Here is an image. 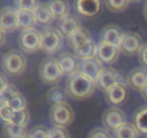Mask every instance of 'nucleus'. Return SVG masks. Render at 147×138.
Listing matches in <instances>:
<instances>
[{"label": "nucleus", "instance_id": "obj_8", "mask_svg": "<svg viewBox=\"0 0 147 138\" xmlns=\"http://www.w3.org/2000/svg\"><path fill=\"white\" fill-rule=\"evenodd\" d=\"M101 121L105 129L108 131L114 132L118 128L126 123V116L121 109L113 106L103 112Z\"/></svg>", "mask_w": 147, "mask_h": 138}, {"label": "nucleus", "instance_id": "obj_16", "mask_svg": "<svg viewBox=\"0 0 147 138\" xmlns=\"http://www.w3.org/2000/svg\"><path fill=\"white\" fill-rule=\"evenodd\" d=\"M147 82V70L144 67L132 69L126 77V83L132 89L141 91Z\"/></svg>", "mask_w": 147, "mask_h": 138}, {"label": "nucleus", "instance_id": "obj_33", "mask_svg": "<svg viewBox=\"0 0 147 138\" xmlns=\"http://www.w3.org/2000/svg\"><path fill=\"white\" fill-rule=\"evenodd\" d=\"M49 130L43 125H36L27 134L30 138H49Z\"/></svg>", "mask_w": 147, "mask_h": 138}, {"label": "nucleus", "instance_id": "obj_9", "mask_svg": "<svg viewBox=\"0 0 147 138\" xmlns=\"http://www.w3.org/2000/svg\"><path fill=\"white\" fill-rule=\"evenodd\" d=\"M143 45V40L139 33L129 31L124 32L119 47L123 54L134 55L139 53Z\"/></svg>", "mask_w": 147, "mask_h": 138}, {"label": "nucleus", "instance_id": "obj_28", "mask_svg": "<svg viewBox=\"0 0 147 138\" xmlns=\"http://www.w3.org/2000/svg\"><path fill=\"white\" fill-rule=\"evenodd\" d=\"M18 89L12 84H8L5 88L0 90V104H8L14 96L19 93Z\"/></svg>", "mask_w": 147, "mask_h": 138}, {"label": "nucleus", "instance_id": "obj_35", "mask_svg": "<svg viewBox=\"0 0 147 138\" xmlns=\"http://www.w3.org/2000/svg\"><path fill=\"white\" fill-rule=\"evenodd\" d=\"M49 138H70V134L65 127L55 126L49 130Z\"/></svg>", "mask_w": 147, "mask_h": 138}, {"label": "nucleus", "instance_id": "obj_21", "mask_svg": "<svg viewBox=\"0 0 147 138\" xmlns=\"http://www.w3.org/2000/svg\"><path fill=\"white\" fill-rule=\"evenodd\" d=\"M132 124L139 134L147 135V105L140 106L135 111Z\"/></svg>", "mask_w": 147, "mask_h": 138}, {"label": "nucleus", "instance_id": "obj_39", "mask_svg": "<svg viewBox=\"0 0 147 138\" xmlns=\"http://www.w3.org/2000/svg\"><path fill=\"white\" fill-rule=\"evenodd\" d=\"M141 94H142V96L144 98V99L147 101V82L146 83V84L144 85L142 89L140 91Z\"/></svg>", "mask_w": 147, "mask_h": 138}, {"label": "nucleus", "instance_id": "obj_12", "mask_svg": "<svg viewBox=\"0 0 147 138\" xmlns=\"http://www.w3.org/2000/svg\"><path fill=\"white\" fill-rule=\"evenodd\" d=\"M102 63L96 57L80 60L78 71L90 80L96 82L103 70Z\"/></svg>", "mask_w": 147, "mask_h": 138}, {"label": "nucleus", "instance_id": "obj_25", "mask_svg": "<svg viewBox=\"0 0 147 138\" xmlns=\"http://www.w3.org/2000/svg\"><path fill=\"white\" fill-rule=\"evenodd\" d=\"M96 45L93 40H90L83 45L74 50L75 55L80 60H86L96 57Z\"/></svg>", "mask_w": 147, "mask_h": 138}, {"label": "nucleus", "instance_id": "obj_5", "mask_svg": "<svg viewBox=\"0 0 147 138\" xmlns=\"http://www.w3.org/2000/svg\"><path fill=\"white\" fill-rule=\"evenodd\" d=\"M18 44L25 53H36L41 49L42 32L35 28L22 30L19 35Z\"/></svg>", "mask_w": 147, "mask_h": 138}, {"label": "nucleus", "instance_id": "obj_30", "mask_svg": "<svg viewBox=\"0 0 147 138\" xmlns=\"http://www.w3.org/2000/svg\"><path fill=\"white\" fill-rule=\"evenodd\" d=\"M30 112L27 109L16 111L14 113V116H13L11 123H14L19 126H26L30 122Z\"/></svg>", "mask_w": 147, "mask_h": 138}, {"label": "nucleus", "instance_id": "obj_11", "mask_svg": "<svg viewBox=\"0 0 147 138\" xmlns=\"http://www.w3.org/2000/svg\"><path fill=\"white\" fill-rule=\"evenodd\" d=\"M0 29L10 32L18 29V10L15 7L6 6L0 11Z\"/></svg>", "mask_w": 147, "mask_h": 138}, {"label": "nucleus", "instance_id": "obj_13", "mask_svg": "<svg viewBox=\"0 0 147 138\" xmlns=\"http://www.w3.org/2000/svg\"><path fill=\"white\" fill-rule=\"evenodd\" d=\"M123 31L121 27L116 24H109L102 28L100 32V42L119 46L123 37Z\"/></svg>", "mask_w": 147, "mask_h": 138}, {"label": "nucleus", "instance_id": "obj_15", "mask_svg": "<svg viewBox=\"0 0 147 138\" xmlns=\"http://www.w3.org/2000/svg\"><path fill=\"white\" fill-rule=\"evenodd\" d=\"M81 27V21L74 14H69L57 20V30L67 38Z\"/></svg>", "mask_w": 147, "mask_h": 138}, {"label": "nucleus", "instance_id": "obj_29", "mask_svg": "<svg viewBox=\"0 0 147 138\" xmlns=\"http://www.w3.org/2000/svg\"><path fill=\"white\" fill-rule=\"evenodd\" d=\"M40 2L37 0H16L14 1L15 8L18 11L34 12Z\"/></svg>", "mask_w": 147, "mask_h": 138}, {"label": "nucleus", "instance_id": "obj_14", "mask_svg": "<svg viewBox=\"0 0 147 138\" xmlns=\"http://www.w3.org/2000/svg\"><path fill=\"white\" fill-rule=\"evenodd\" d=\"M78 60L76 55L67 51L59 55L57 60L63 76H69L78 71L80 63Z\"/></svg>", "mask_w": 147, "mask_h": 138}, {"label": "nucleus", "instance_id": "obj_23", "mask_svg": "<svg viewBox=\"0 0 147 138\" xmlns=\"http://www.w3.org/2000/svg\"><path fill=\"white\" fill-rule=\"evenodd\" d=\"M47 4L55 19L60 20L70 14V4L68 1L65 0L50 1H47Z\"/></svg>", "mask_w": 147, "mask_h": 138}, {"label": "nucleus", "instance_id": "obj_36", "mask_svg": "<svg viewBox=\"0 0 147 138\" xmlns=\"http://www.w3.org/2000/svg\"><path fill=\"white\" fill-rule=\"evenodd\" d=\"M87 138H111V135L105 128L96 127L90 131Z\"/></svg>", "mask_w": 147, "mask_h": 138}, {"label": "nucleus", "instance_id": "obj_27", "mask_svg": "<svg viewBox=\"0 0 147 138\" xmlns=\"http://www.w3.org/2000/svg\"><path fill=\"white\" fill-rule=\"evenodd\" d=\"M139 133L133 124L126 122L113 132V138H139Z\"/></svg>", "mask_w": 147, "mask_h": 138}, {"label": "nucleus", "instance_id": "obj_6", "mask_svg": "<svg viewBox=\"0 0 147 138\" xmlns=\"http://www.w3.org/2000/svg\"><path fill=\"white\" fill-rule=\"evenodd\" d=\"M63 42V35L57 29L47 27L42 32L40 50L45 54H55L61 48Z\"/></svg>", "mask_w": 147, "mask_h": 138}, {"label": "nucleus", "instance_id": "obj_18", "mask_svg": "<svg viewBox=\"0 0 147 138\" xmlns=\"http://www.w3.org/2000/svg\"><path fill=\"white\" fill-rule=\"evenodd\" d=\"M74 8L80 15L92 17L100 11V1L98 0H79L74 2Z\"/></svg>", "mask_w": 147, "mask_h": 138}, {"label": "nucleus", "instance_id": "obj_19", "mask_svg": "<svg viewBox=\"0 0 147 138\" xmlns=\"http://www.w3.org/2000/svg\"><path fill=\"white\" fill-rule=\"evenodd\" d=\"M67 43L73 50L93 40L90 32L88 29L82 27L67 37Z\"/></svg>", "mask_w": 147, "mask_h": 138}, {"label": "nucleus", "instance_id": "obj_22", "mask_svg": "<svg viewBox=\"0 0 147 138\" xmlns=\"http://www.w3.org/2000/svg\"><path fill=\"white\" fill-rule=\"evenodd\" d=\"M67 93L63 88L60 86H55L50 88L46 94L47 102L51 106L58 103H65L67 99Z\"/></svg>", "mask_w": 147, "mask_h": 138}, {"label": "nucleus", "instance_id": "obj_2", "mask_svg": "<svg viewBox=\"0 0 147 138\" xmlns=\"http://www.w3.org/2000/svg\"><path fill=\"white\" fill-rule=\"evenodd\" d=\"M27 60L22 52L12 49L6 52L1 59V68L4 73L12 76H20L25 70Z\"/></svg>", "mask_w": 147, "mask_h": 138}, {"label": "nucleus", "instance_id": "obj_38", "mask_svg": "<svg viewBox=\"0 0 147 138\" xmlns=\"http://www.w3.org/2000/svg\"><path fill=\"white\" fill-rule=\"evenodd\" d=\"M0 80H1V90L4 89V88H5L7 85L9 84V83H8L7 77H6L4 73H3L2 72L0 73Z\"/></svg>", "mask_w": 147, "mask_h": 138}, {"label": "nucleus", "instance_id": "obj_7", "mask_svg": "<svg viewBox=\"0 0 147 138\" xmlns=\"http://www.w3.org/2000/svg\"><path fill=\"white\" fill-rule=\"evenodd\" d=\"M96 86L101 91L106 93L108 90L119 84H126V79L123 75L113 68H106L96 81Z\"/></svg>", "mask_w": 147, "mask_h": 138}, {"label": "nucleus", "instance_id": "obj_43", "mask_svg": "<svg viewBox=\"0 0 147 138\" xmlns=\"http://www.w3.org/2000/svg\"><path fill=\"white\" fill-rule=\"evenodd\" d=\"M146 138H147V137H146Z\"/></svg>", "mask_w": 147, "mask_h": 138}, {"label": "nucleus", "instance_id": "obj_41", "mask_svg": "<svg viewBox=\"0 0 147 138\" xmlns=\"http://www.w3.org/2000/svg\"><path fill=\"white\" fill-rule=\"evenodd\" d=\"M143 13H144V16L145 19L147 20V1H146V3L144 4V6Z\"/></svg>", "mask_w": 147, "mask_h": 138}, {"label": "nucleus", "instance_id": "obj_31", "mask_svg": "<svg viewBox=\"0 0 147 138\" xmlns=\"http://www.w3.org/2000/svg\"><path fill=\"white\" fill-rule=\"evenodd\" d=\"M130 1H104L106 7L112 12H121L124 11L129 6Z\"/></svg>", "mask_w": 147, "mask_h": 138}, {"label": "nucleus", "instance_id": "obj_17", "mask_svg": "<svg viewBox=\"0 0 147 138\" xmlns=\"http://www.w3.org/2000/svg\"><path fill=\"white\" fill-rule=\"evenodd\" d=\"M128 98V89L126 85L119 84L105 93V99L109 104L113 106L123 104Z\"/></svg>", "mask_w": 147, "mask_h": 138}, {"label": "nucleus", "instance_id": "obj_1", "mask_svg": "<svg viewBox=\"0 0 147 138\" xmlns=\"http://www.w3.org/2000/svg\"><path fill=\"white\" fill-rule=\"evenodd\" d=\"M96 82L86 78L78 71L67 76L65 91L67 96L76 100H86L94 93Z\"/></svg>", "mask_w": 147, "mask_h": 138}, {"label": "nucleus", "instance_id": "obj_4", "mask_svg": "<svg viewBox=\"0 0 147 138\" xmlns=\"http://www.w3.org/2000/svg\"><path fill=\"white\" fill-rule=\"evenodd\" d=\"M40 78L46 84H53L59 82L63 76L59 67L57 58L47 57L43 59L39 66Z\"/></svg>", "mask_w": 147, "mask_h": 138}, {"label": "nucleus", "instance_id": "obj_34", "mask_svg": "<svg viewBox=\"0 0 147 138\" xmlns=\"http://www.w3.org/2000/svg\"><path fill=\"white\" fill-rule=\"evenodd\" d=\"M14 111L8 104H0V116L4 124L11 123Z\"/></svg>", "mask_w": 147, "mask_h": 138}, {"label": "nucleus", "instance_id": "obj_42", "mask_svg": "<svg viewBox=\"0 0 147 138\" xmlns=\"http://www.w3.org/2000/svg\"><path fill=\"white\" fill-rule=\"evenodd\" d=\"M23 138H30V136L28 135V134H27V135H26Z\"/></svg>", "mask_w": 147, "mask_h": 138}, {"label": "nucleus", "instance_id": "obj_40", "mask_svg": "<svg viewBox=\"0 0 147 138\" xmlns=\"http://www.w3.org/2000/svg\"><path fill=\"white\" fill-rule=\"evenodd\" d=\"M6 33L4 31V30H1L0 29V34H1V40H0V45H1V46L4 45V43L5 42L6 40Z\"/></svg>", "mask_w": 147, "mask_h": 138}, {"label": "nucleus", "instance_id": "obj_20", "mask_svg": "<svg viewBox=\"0 0 147 138\" xmlns=\"http://www.w3.org/2000/svg\"><path fill=\"white\" fill-rule=\"evenodd\" d=\"M37 24L46 26L51 24L55 20V17L49 8L47 2L40 3L34 11Z\"/></svg>", "mask_w": 147, "mask_h": 138}, {"label": "nucleus", "instance_id": "obj_32", "mask_svg": "<svg viewBox=\"0 0 147 138\" xmlns=\"http://www.w3.org/2000/svg\"><path fill=\"white\" fill-rule=\"evenodd\" d=\"M9 106L14 111H20L22 109H27V101L25 98L22 93H17L16 96H14L12 99H11L8 103Z\"/></svg>", "mask_w": 147, "mask_h": 138}, {"label": "nucleus", "instance_id": "obj_3", "mask_svg": "<svg viewBox=\"0 0 147 138\" xmlns=\"http://www.w3.org/2000/svg\"><path fill=\"white\" fill-rule=\"evenodd\" d=\"M74 118V110L66 102L51 106L49 112L50 122L55 126L66 127L73 122Z\"/></svg>", "mask_w": 147, "mask_h": 138}, {"label": "nucleus", "instance_id": "obj_10", "mask_svg": "<svg viewBox=\"0 0 147 138\" xmlns=\"http://www.w3.org/2000/svg\"><path fill=\"white\" fill-rule=\"evenodd\" d=\"M121 51L119 46L100 42L96 45V57L101 63L111 65L117 60Z\"/></svg>", "mask_w": 147, "mask_h": 138}, {"label": "nucleus", "instance_id": "obj_24", "mask_svg": "<svg viewBox=\"0 0 147 138\" xmlns=\"http://www.w3.org/2000/svg\"><path fill=\"white\" fill-rule=\"evenodd\" d=\"M37 24L34 12L18 11V29L22 30L34 28Z\"/></svg>", "mask_w": 147, "mask_h": 138}, {"label": "nucleus", "instance_id": "obj_37", "mask_svg": "<svg viewBox=\"0 0 147 138\" xmlns=\"http://www.w3.org/2000/svg\"><path fill=\"white\" fill-rule=\"evenodd\" d=\"M139 60L144 68H147V43H144L139 51Z\"/></svg>", "mask_w": 147, "mask_h": 138}, {"label": "nucleus", "instance_id": "obj_26", "mask_svg": "<svg viewBox=\"0 0 147 138\" xmlns=\"http://www.w3.org/2000/svg\"><path fill=\"white\" fill-rule=\"evenodd\" d=\"M2 130L5 138H23L27 134L26 126H19L14 123L4 124Z\"/></svg>", "mask_w": 147, "mask_h": 138}]
</instances>
